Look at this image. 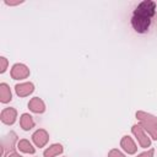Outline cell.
Instances as JSON below:
<instances>
[{"mask_svg":"<svg viewBox=\"0 0 157 157\" xmlns=\"http://www.w3.org/2000/svg\"><path fill=\"white\" fill-rule=\"evenodd\" d=\"M108 157H125V155H124V153H121L119 150L114 148V150H110V151H109Z\"/></svg>","mask_w":157,"mask_h":157,"instance_id":"obj_17","label":"cell"},{"mask_svg":"<svg viewBox=\"0 0 157 157\" xmlns=\"http://www.w3.org/2000/svg\"><path fill=\"white\" fill-rule=\"evenodd\" d=\"M7 157H22L21 155H18L17 152H11L10 155H7Z\"/></svg>","mask_w":157,"mask_h":157,"instance_id":"obj_19","label":"cell"},{"mask_svg":"<svg viewBox=\"0 0 157 157\" xmlns=\"http://www.w3.org/2000/svg\"><path fill=\"white\" fill-rule=\"evenodd\" d=\"M156 15V2L145 0L140 2L132 12L131 26L137 33H146L151 26L152 18Z\"/></svg>","mask_w":157,"mask_h":157,"instance_id":"obj_1","label":"cell"},{"mask_svg":"<svg viewBox=\"0 0 157 157\" xmlns=\"http://www.w3.org/2000/svg\"><path fill=\"white\" fill-rule=\"evenodd\" d=\"M120 146H121L123 150H124L126 153H129V155H134V153L137 151V147H136L134 140H132L129 135L123 136V139H121V141H120Z\"/></svg>","mask_w":157,"mask_h":157,"instance_id":"obj_8","label":"cell"},{"mask_svg":"<svg viewBox=\"0 0 157 157\" xmlns=\"http://www.w3.org/2000/svg\"><path fill=\"white\" fill-rule=\"evenodd\" d=\"M28 108L29 110H32L33 113H37V114H40L45 110V104L44 102L39 98V97H34L32 98L29 102H28Z\"/></svg>","mask_w":157,"mask_h":157,"instance_id":"obj_9","label":"cell"},{"mask_svg":"<svg viewBox=\"0 0 157 157\" xmlns=\"http://www.w3.org/2000/svg\"><path fill=\"white\" fill-rule=\"evenodd\" d=\"M64 151L63 146L60 144H53L52 146H49L44 152H43V156L44 157H55V156H59L61 155Z\"/></svg>","mask_w":157,"mask_h":157,"instance_id":"obj_11","label":"cell"},{"mask_svg":"<svg viewBox=\"0 0 157 157\" xmlns=\"http://www.w3.org/2000/svg\"><path fill=\"white\" fill-rule=\"evenodd\" d=\"M20 125H21V128L23 129V130H31L33 126H34V120H33V118L29 115V114H27V113H23L22 115H21V119H20Z\"/></svg>","mask_w":157,"mask_h":157,"instance_id":"obj_12","label":"cell"},{"mask_svg":"<svg viewBox=\"0 0 157 157\" xmlns=\"http://www.w3.org/2000/svg\"><path fill=\"white\" fill-rule=\"evenodd\" d=\"M17 141V135L13 131H10L6 136L2 137V142H1V156L2 157H7L6 155L10 152H13L15 148V144Z\"/></svg>","mask_w":157,"mask_h":157,"instance_id":"obj_2","label":"cell"},{"mask_svg":"<svg viewBox=\"0 0 157 157\" xmlns=\"http://www.w3.org/2000/svg\"><path fill=\"white\" fill-rule=\"evenodd\" d=\"M17 148L21 152H25V153H34L36 152L34 147L31 145V142L28 140H20L17 142Z\"/></svg>","mask_w":157,"mask_h":157,"instance_id":"obj_15","label":"cell"},{"mask_svg":"<svg viewBox=\"0 0 157 157\" xmlns=\"http://www.w3.org/2000/svg\"><path fill=\"white\" fill-rule=\"evenodd\" d=\"M7 65H9L7 59H6L5 56H1V58H0V72H1V74H4V72L6 71Z\"/></svg>","mask_w":157,"mask_h":157,"instance_id":"obj_16","label":"cell"},{"mask_svg":"<svg viewBox=\"0 0 157 157\" xmlns=\"http://www.w3.org/2000/svg\"><path fill=\"white\" fill-rule=\"evenodd\" d=\"M131 132L137 139V142L140 144L141 147L146 148V147L151 146V140H150V137H147V135L145 134V130L141 128V125H134L131 128Z\"/></svg>","mask_w":157,"mask_h":157,"instance_id":"obj_3","label":"cell"},{"mask_svg":"<svg viewBox=\"0 0 157 157\" xmlns=\"http://www.w3.org/2000/svg\"><path fill=\"white\" fill-rule=\"evenodd\" d=\"M11 99H12V94H11L9 85L5 82L0 83V102L1 103H9Z\"/></svg>","mask_w":157,"mask_h":157,"instance_id":"obj_10","label":"cell"},{"mask_svg":"<svg viewBox=\"0 0 157 157\" xmlns=\"http://www.w3.org/2000/svg\"><path fill=\"white\" fill-rule=\"evenodd\" d=\"M140 125L141 128L147 131L150 134V136L157 141V125L156 124H152V123H145V121H140Z\"/></svg>","mask_w":157,"mask_h":157,"instance_id":"obj_13","label":"cell"},{"mask_svg":"<svg viewBox=\"0 0 157 157\" xmlns=\"http://www.w3.org/2000/svg\"><path fill=\"white\" fill-rule=\"evenodd\" d=\"M16 118H17V112L15 108H11V107L2 109L1 115H0L1 121L6 125H12L16 121Z\"/></svg>","mask_w":157,"mask_h":157,"instance_id":"obj_5","label":"cell"},{"mask_svg":"<svg viewBox=\"0 0 157 157\" xmlns=\"http://www.w3.org/2000/svg\"><path fill=\"white\" fill-rule=\"evenodd\" d=\"M32 140H33V142L37 147H44L47 145L48 140H49V134L44 129H38L32 135Z\"/></svg>","mask_w":157,"mask_h":157,"instance_id":"obj_6","label":"cell"},{"mask_svg":"<svg viewBox=\"0 0 157 157\" xmlns=\"http://www.w3.org/2000/svg\"><path fill=\"white\" fill-rule=\"evenodd\" d=\"M29 76V69L25 64H15L11 69V77L13 80H23Z\"/></svg>","mask_w":157,"mask_h":157,"instance_id":"obj_4","label":"cell"},{"mask_svg":"<svg viewBox=\"0 0 157 157\" xmlns=\"http://www.w3.org/2000/svg\"><path fill=\"white\" fill-rule=\"evenodd\" d=\"M15 91L18 97H26V96H29L34 91V86L32 82H23V83L16 85Z\"/></svg>","mask_w":157,"mask_h":157,"instance_id":"obj_7","label":"cell"},{"mask_svg":"<svg viewBox=\"0 0 157 157\" xmlns=\"http://www.w3.org/2000/svg\"><path fill=\"white\" fill-rule=\"evenodd\" d=\"M136 118L140 120V121H145V123H152V124H156L157 125V117L152 115V114H148L146 112H136Z\"/></svg>","mask_w":157,"mask_h":157,"instance_id":"obj_14","label":"cell"},{"mask_svg":"<svg viewBox=\"0 0 157 157\" xmlns=\"http://www.w3.org/2000/svg\"><path fill=\"white\" fill-rule=\"evenodd\" d=\"M153 153H155V151H153V148H151V150H148L146 152L140 153L137 157H153Z\"/></svg>","mask_w":157,"mask_h":157,"instance_id":"obj_18","label":"cell"}]
</instances>
